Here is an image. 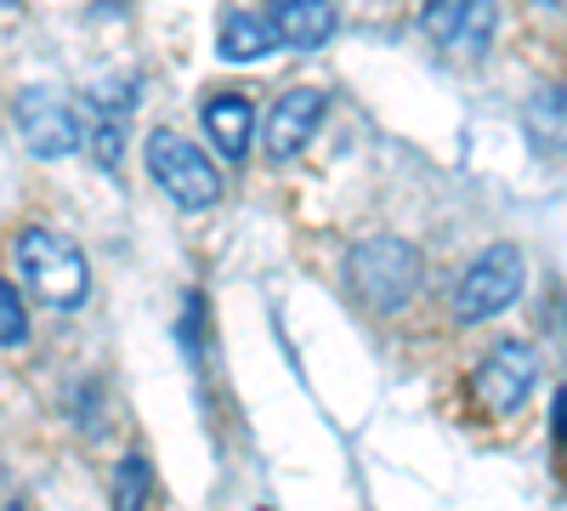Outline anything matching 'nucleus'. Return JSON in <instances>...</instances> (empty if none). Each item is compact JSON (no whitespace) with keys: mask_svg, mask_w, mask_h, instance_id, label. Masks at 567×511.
I'll return each mask as SVG.
<instances>
[{"mask_svg":"<svg viewBox=\"0 0 567 511\" xmlns=\"http://www.w3.org/2000/svg\"><path fill=\"white\" fill-rule=\"evenodd\" d=\"M347 290L358 296L363 313H403L409 296L420 290V251L398 234H374L352 245L347 256Z\"/></svg>","mask_w":567,"mask_h":511,"instance_id":"1","label":"nucleus"},{"mask_svg":"<svg viewBox=\"0 0 567 511\" xmlns=\"http://www.w3.org/2000/svg\"><path fill=\"white\" fill-rule=\"evenodd\" d=\"M18 267H23V285L52 307V313H74L91 296V267L85 251L52 227H29L18 234Z\"/></svg>","mask_w":567,"mask_h":511,"instance_id":"2","label":"nucleus"},{"mask_svg":"<svg viewBox=\"0 0 567 511\" xmlns=\"http://www.w3.org/2000/svg\"><path fill=\"white\" fill-rule=\"evenodd\" d=\"M523 278H528V256L516 245H488L477 251V262H471L460 273L454 285V318L460 324H483V318H499L516 296H523Z\"/></svg>","mask_w":567,"mask_h":511,"instance_id":"3","label":"nucleus"},{"mask_svg":"<svg viewBox=\"0 0 567 511\" xmlns=\"http://www.w3.org/2000/svg\"><path fill=\"white\" fill-rule=\"evenodd\" d=\"M148 176L182 205V211H205L221 200V171L194 149L182 131H148Z\"/></svg>","mask_w":567,"mask_h":511,"instance_id":"4","label":"nucleus"},{"mask_svg":"<svg viewBox=\"0 0 567 511\" xmlns=\"http://www.w3.org/2000/svg\"><path fill=\"white\" fill-rule=\"evenodd\" d=\"M12 120H18V136L34 160H63L85 143L80 114L58 85H23L12 98Z\"/></svg>","mask_w":567,"mask_h":511,"instance_id":"5","label":"nucleus"},{"mask_svg":"<svg viewBox=\"0 0 567 511\" xmlns=\"http://www.w3.org/2000/svg\"><path fill=\"white\" fill-rule=\"evenodd\" d=\"M534 381H539V352L528 341H499L477 364V376H471V398H477L483 409H494V415H511V409H523Z\"/></svg>","mask_w":567,"mask_h":511,"instance_id":"6","label":"nucleus"},{"mask_svg":"<svg viewBox=\"0 0 567 511\" xmlns=\"http://www.w3.org/2000/svg\"><path fill=\"white\" fill-rule=\"evenodd\" d=\"M323 109H329V98L318 85H296V91H284V98L272 103V114H267V125H261V149H267V160H296L307 143H312V131H318V120H323Z\"/></svg>","mask_w":567,"mask_h":511,"instance_id":"7","label":"nucleus"},{"mask_svg":"<svg viewBox=\"0 0 567 511\" xmlns=\"http://www.w3.org/2000/svg\"><path fill=\"white\" fill-rule=\"evenodd\" d=\"M278 45H296V52H318V45L336 34V0H272L267 7Z\"/></svg>","mask_w":567,"mask_h":511,"instance_id":"8","label":"nucleus"},{"mask_svg":"<svg viewBox=\"0 0 567 511\" xmlns=\"http://www.w3.org/2000/svg\"><path fill=\"white\" fill-rule=\"evenodd\" d=\"M205 131H210L216 154H227V160H245V154H250L256 114H250V103L239 98V91H216V98L205 103Z\"/></svg>","mask_w":567,"mask_h":511,"instance_id":"9","label":"nucleus"},{"mask_svg":"<svg viewBox=\"0 0 567 511\" xmlns=\"http://www.w3.org/2000/svg\"><path fill=\"white\" fill-rule=\"evenodd\" d=\"M278 45V29L272 18H256V12H227L221 18V34H216V52L227 63H261Z\"/></svg>","mask_w":567,"mask_h":511,"instance_id":"10","label":"nucleus"},{"mask_svg":"<svg viewBox=\"0 0 567 511\" xmlns=\"http://www.w3.org/2000/svg\"><path fill=\"white\" fill-rule=\"evenodd\" d=\"M523 120H528L534 149H545V154L567 149V85H539L523 109Z\"/></svg>","mask_w":567,"mask_h":511,"instance_id":"11","label":"nucleus"},{"mask_svg":"<svg viewBox=\"0 0 567 511\" xmlns=\"http://www.w3.org/2000/svg\"><path fill=\"white\" fill-rule=\"evenodd\" d=\"M148 494H154V472H148V460H142L136 449H131V454H120L109 505H114V511H142V505H148Z\"/></svg>","mask_w":567,"mask_h":511,"instance_id":"12","label":"nucleus"},{"mask_svg":"<svg viewBox=\"0 0 567 511\" xmlns=\"http://www.w3.org/2000/svg\"><path fill=\"white\" fill-rule=\"evenodd\" d=\"M465 12H471V0H425L420 7V29L432 45H460L465 34Z\"/></svg>","mask_w":567,"mask_h":511,"instance_id":"13","label":"nucleus"},{"mask_svg":"<svg viewBox=\"0 0 567 511\" xmlns=\"http://www.w3.org/2000/svg\"><path fill=\"white\" fill-rule=\"evenodd\" d=\"M0 341H7V352H18L29 341V318H23L18 285H0Z\"/></svg>","mask_w":567,"mask_h":511,"instance_id":"14","label":"nucleus"},{"mask_svg":"<svg viewBox=\"0 0 567 511\" xmlns=\"http://www.w3.org/2000/svg\"><path fill=\"white\" fill-rule=\"evenodd\" d=\"M494 18H499V0H471V12H465V34H460L465 52H483L488 34H494Z\"/></svg>","mask_w":567,"mask_h":511,"instance_id":"15","label":"nucleus"},{"mask_svg":"<svg viewBox=\"0 0 567 511\" xmlns=\"http://www.w3.org/2000/svg\"><path fill=\"white\" fill-rule=\"evenodd\" d=\"M91 154H97L103 171H114L120 154H125V120H97L91 125Z\"/></svg>","mask_w":567,"mask_h":511,"instance_id":"16","label":"nucleus"},{"mask_svg":"<svg viewBox=\"0 0 567 511\" xmlns=\"http://www.w3.org/2000/svg\"><path fill=\"white\" fill-rule=\"evenodd\" d=\"M550 427H556V449L567 454V387H561L556 403H550Z\"/></svg>","mask_w":567,"mask_h":511,"instance_id":"17","label":"nucleus"},{"mask_svg":"<svg viewBox=\"0 0 567 511\" xmlns=\"http://www.w3.org/2000/svg\"><path fill=\"white\" fill-rule=\"evenodd\" d=\"M7 511H23V500H7Z\"/></svg>","mask_w":567,"mask_h":511,"instance_id":"18","label":"nucleus"},{"mask_svg":"<svg viewBox=\"0 0 567 511\" xmlns=\"http://www.w3.org/2000/svg\"><path fill=\"white\" fill-rule=\"evenodd\" d=\"M7 7H18V0H7Z\"/></svg>","mask_w":567,"mask_h":511,"instance_id":"19","label":"nucleus"}]
</instances>
